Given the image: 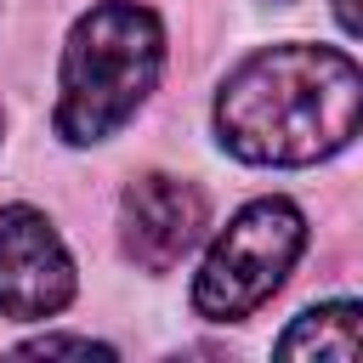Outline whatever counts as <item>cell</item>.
Here are the masks:
<instances>
[{"mask_svg":"<svg viewBox=\"0 0 363 363\" xmlns=\"http://www.w3.org/2000/svg\"><path fill=\"white\" fill-rule=\"evenodd\" d=\"M363 74L335 45H272L244 57L221 96L216 130L250 164H318L357 136Z\"/></svg>","mask_w":363,"mask_h":363,"instance_id":"1","label":"cell"},{"mask_svg":"<svg viewBox=\"0 0 363 363\" xmlns=\"http://www.w3.org/2000/svg\"><path fill=\"white\" fill-rule=\"evenodd\" d=\"M164 62V28L136 0H102L91 6L68 45H62V79H57V136L85 147L108 142L130 125V113L147 102Z\"/></svg>","mask_w":363,"mask_h":363,"instance_id":"2","label":"cell"},{"mask_svg":"<svg viewBox=\"0 0 363 363\" xmlns=\"http://www.w3.org/2000/svg\"><path fill=\"white\" fill-rule=\"evenodd\" d=\"M306 244V221L289 199H255L244 204L221 238L210 244L199 278H193V306L199 318L210 323H233V318H250L295 267Z\"/></svg>","mask_w":363,"mask_h":363,"instance_id":"3","label":"cell"},{"mask_svg":"<svg viewBox=\"0 0 363 363\" xmlns=\"http://www.w3.org/2000/svg\"><path fill=\"white\" fill-rule=\"evenodd\" d=\"M74 301V261L34 204L0 210V318H51Z\"/></svg>","mask_w":363,"mask_h":363,"instance_id":"4","label":"cell"},{"mask_svg":"<svg viewBox=\"0 0 363 363\" xmlns=\"http://www.w3.org/2000/svg\"><path fill=\"white\" fill-rule=\"evenodd\" d=\"M204 193L182 176H136L119 199V238L125 255L147 272H170L199 238H204Z\"/></svg>","mask_w":363,"mask_h":363,"instance_id":"5","label":"cell"},{"mask_svg":"<svg viewBox=\"0 0 363 363\" xmlns=\"http://www.w3.org/2000/svg\"><path fill=\"white\" fill-rule=\"evenodd\" d=\"M272 352H278V357H340V363H352V357H357V306H352V301H335V306L301 312V318L278 335Z\"/></svg>","mask_w":363,"mask_h":363,"instance_id":"6","label":"cell"},{"mask_svg":"<svg viewBox=\"0 0 363 363\" xmlns=\"http://www.w3.org/2000/svg\"><path fill=\"white\" fill-rule=\"evenodd\" d=\"M23 352H28V357H51V352H79V357H113V346H102V340H79V335H40V340H28Z\"/></svg>","mask_w":363,"mask_h":363,"instance_id":"7","label":"cell"},{"mask_svg":"<svg viewBox=\"0 0 363 363\" xmlns=\"http://www.w3.org/2000/svg\"><path fill=\"white\" fill-rule=\"evenodd\" d=\"M335 17H340L346 34H357V6H352V0H335Z\"/></svg>","mask_w":363,"mask_h":363,"instance_id":"8","label":"cell"}]
</instances>
